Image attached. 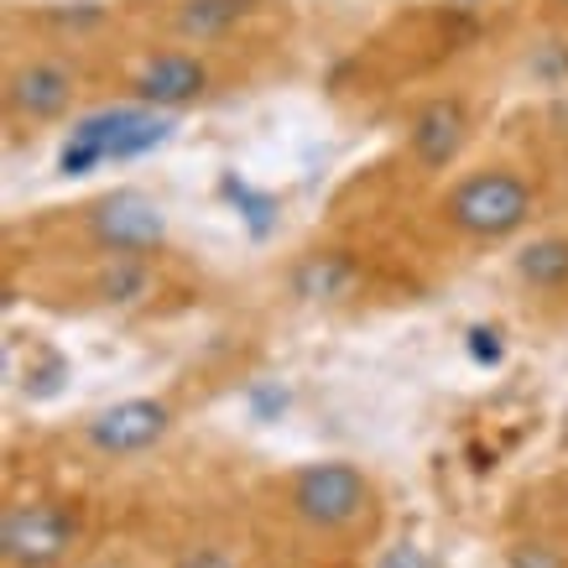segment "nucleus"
Wrapping results in <instances>:
<instances>
[{
    "label": "nucleus",
    "instance_id": "obj_1",
    "mask_svg": "<svg viewBox=\"0 0 568 568\" xmlns=\"http://www.w3.org/2000/svg\"><path fill=\"white\" fill-rule=\"evenodd\" d=\"M444 214L469 241H506L532 220V183L511 168H480L444 193Z\"/></svg>",
    "mask_w": 568,
    "mask_h": 568
},
{
    "label": "nucleus",
    "instance_id": "obj_8",
    "mask_svg": "<svg viewBox=\"0 0 568 568\" xmlns=\"http://www.w3.org/2000/svg\"><path fill=\"white\" fill-rule=\"evenodd\" d=\"M131 89H136V104H152V110H183V104H193V100H204L209 94V63L189 48L152 52V58H141Z\"/></svg>",
    "mask_w": 568,
    "mask_h": 568
},
{
    "label": "nucleus",
    "instance_id": "obj_16",
    "mask_svg": "<svg viewBox=\"0 0 568 568\" xmlns=\"http://www.w3.org/2000/svg\"><path fill=\"white\" fill-rule=\"evenodd\" d=\"M386 568H428V564H423V552L407 548V552H392V558H386Z\"/></svg>",
    "mask_w": 568,
    "mask_h": 568
},
{
    "label": "nucleus",
    "instance_id": "obj_9",
    "mask_svg": "<svg viewBox=\"0 0 568 568\" xmlns=\"http://www.w3.org/2000/svg\"><path fill=\"white\" fill-rule=\"evenodd\" d=\"M469 141V115L459 100H428L407 125V146H413V162L428 168V173H444L459 162Z\"/></svg>",
    "mask_w": 568,
    "mask_h": 568
},
{
    "label": "nucleus",
    "instance_id": "obj_18",
    "mask_svg": "<svg viewBox=\"0 0 568 568\" xmlns=\"http://www.w3.org/2000/svg\"><path fill=\"white\" fill-rule=\"evenodd\" d=\"M564 6H568V0H564Z\"/></svg>",
    "mask_w": 568,
    "mask_h": 568
},
{
    "label": "nucleus",
    "instance_id": "obj_7",
    "mask_svg": "<svg viewBox=\"0 0 568 568\" xmlns=\"http://www.w3.org/2000/svg\"><path fill=\"white\" fill-rule=\"evenodd\" d=\"M79 100V73L63 58H27L17 69L6 73V110L11 121L27 125H48L63 121Z\"/></svg>",
    "mask_w": 568,
    "mask_h": 568
},
{
    "label": "nucleus",
    "instance_id": "obj_17",
    "mask_svg": "<svg viewBox=\"0 0 568 568\" xmlns=\"http://www.w3.org/2000/svg\"><path fill=\"white\" fill-rule=\"evenodd\" d=\"M84 568H125L121 558H94V564H84Z\"/></svg>",
    "mask_w": 568,
    "mask_h": 568
},
{
    "label": "nucleus",
    "instance_id": "obj_13",
    "mask_svg": "<svg viewBox=\"0 0 568 568\" xmlns=\"http://www.w3.org/2000/svg\"><path fill=\"white\" fill-rule=\"evenodd\" d=\"M297 293L303 297H339L355 282V266H349L345 256H313L297 266Z\"/></svg>",
    "mask_w": 568,
    "mask_h": 568
},
{
    "label": "nucleus",
    "instance_id": "obj_6",
    "mask_svg": "<svg viewBox=\"0 0 568 568\" xmlns=\"http://www.w3.org/2000/svg\"><path fill=\"white\" fill-rule=\"evenodd\" d=\"M173 433V407L156 402V396H131V402H115L84 423V444L104 459H131V454H146L152 444H162Z\"/></svg>",
    "mask_w": 568,
    "mask_h": 568
},
{
    "label": "nucleus",
    "instance_id": "obj_11",
    "mask_svg": "<svg viewBox=\"0 0 568 568\" xmlns=\"http://www.w3.org/2000/svg\"><path fill=\"white\" fill-rule=\"evenodd\" d=\"M89 293L100 297L104 308H131V303L152 293V266H146V256H104Z\"/></svg>",
    "mask_w": 568,
    "mask_h": 568
},
{
    "label": "nucleus",
    "instance_id": "obj_2",
    "mask_svg": "<svg viewBox=\"0 0 568 568\" xmlns=\"http://www.w3.org/2000/svg\"><path fill=\"white\" fill-rule=\"evenodd\" d=\"M173 131V110H152V104H121V110H100L89 121L73 125V141L58 156V173H89L100 162H121L136 156Z\"/></svg>",
    "mask_w": 568,
    "mask_h": 568
},
{
    "label": "nucleus",
    "instance_id": "obj_5",
    "mask_svg": "<svg viewBox=\"0 0 568 568\" xmlns=\"http://www.w3.org/2000/svg\"><path fill=\"white\" fill-rule=\"evenodd\" d=\"M89 235L110 256H146V251H156L168 241V214H162L156 199L125 189L89 209Z\"/></svg>",
    "mask_w": 568,
    "mask_h": 568
},
{
    "label": "nucleus",
    "instance_id": "obj_3",
    "mask_svg": "<svg viewBox=\"0 0 568 568\" xmlns=\"http://www.w3.org/2000/svg\"><path fill=\"white\" fill-rule=\"evenodd\" d=\"M293 517L313 532H345L365 517L371 506V480L345 459H324V465H303L293 475Z\"/></svg>",
    "mask_w": 568,
    "mask_h": 568
},
{
    "label": "nucleus",
    "instance_id": "obj_12",
    "mask_svg": "<svg viewBox=\"0 0 568 568\" xmlns=\"http://www.w3.org/2000/svg\"><path fill=\"white\" fill-rule=\"evenodd\" d=\"M517 276L527 282V287H542V293L564 287L568 282V235H542V241L521 245Z\"/></svg>",
    "mask_w": 568,
    "mask_h": 568
},
{
    "label": "nucleus",
    "instance_id": "obj_15",
    "mask_svg": "<svg viewBox=\"0 0 568 568\" xmlns=\"http://www.w3.org/2000/svg\"><path fill=\"white\" fill-rule=\"evenodd\" d=\"M173 568H241L230 552H220V548H193V552H183Z\"/></svg>",
    "mask_w": 568,
    "mask_h": 568
},
{
    "label": "nucleus",
    "instance_id": "obj_4",
    "mask_svg": "<svg viewBox=\"0 0 568 568\" xmlns=\"http://www.w3.org/2000/svg\"><path fill=\"white\" fill-rule=\"evenodd\" d=\"M79 542V517L63 500H21L0 521L6 568H58Z\"/></svg>",
    "mask_w": 568,
    "mask_h": 568
},
{
    "label": "nucleus",
    "instance_id": "obj_10",
    "mask_svg": "<svg viewBox=\"0 0 568 568\" xmlns=\"http://www.w3.org/2000/svg\"><path fill=\"white\" fill-rule=\"evenodd\" d=\"M245 17H251V0H183L173 17V32L183 37V42L209 48V42H220V37L235 32Z\"/></svg>",
    "mask_w": 568,
    "mask_h": 568
},
{
    "label": "nucleus",
    "instance_id": "obj_14",
    "mask_svg": "<svg viewBox=\"0 0 568 568\" xmlns=\"http://www.w3.org/2000/svg\"><path fill=\"white\" fill-rule=\"evenodd\" d=\"M506 564L511 568H564V558L552 548H542V542H521V548L506 552Z\"/></svg>",
    "mask_w": 568,
    "mask_h": 568
}]
</instances>
